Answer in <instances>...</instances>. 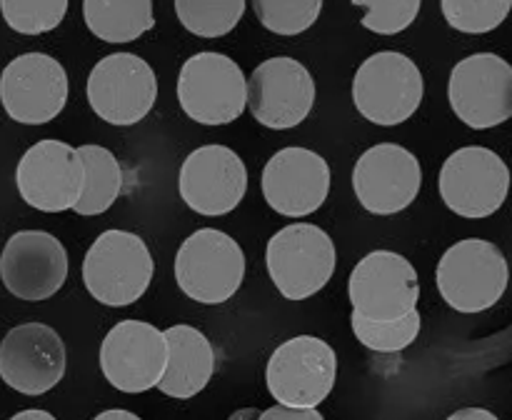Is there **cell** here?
<instances>
[{
    "label": "cell",
    "mask_w": 512,
    "mask_h": 420,
    "mask_svg": "<svg viewBox=\"0 0 512 420\" xmlns=\"http://www.w3.org/2000/svg\"><path fill=\"white\" fill-rule=\"evenodd\" d=\"M175 13L198 38H223L245 13V0H175Z\"/></svg>",
    "instance_id": "24"
},
{
    "label": "cell",
    "mask_w": 512,
    "mask_h": 420,
    "mask_svg": "<svg viewBox=\"0 0 512 420\" xmlns=\"http://www.w3.org/2000/svg\"><path fill=\"white\" fill-rule=\"evenodd\" d=\"M10 420H55L48 410H38V408H30V410H20L15 413Z\"/></svg>",
    "instance_id": "33"
},
{
    "label": "cell",
    "mask_w": 512,
    "mask_h": 420,
    "mask_svg": "<svg viewBox=\"0 0 512 420\" xmlns=\"http://www.w3.org/2000/svg\"><path fill=\"white\" fill-rule=\"evenodd\" d=\"M88 100L95 115L105 123L135 125L153 110L158 100V78L138 55H105L90 70Z\"/></svg>",
    "instance_id": "10"
},
{
    "label": "cell",
    "mask_w": 512,
    "mask_h": 420,
    "mask_svg": "<svg viewBox=\"0 0 512 420\" xmlns=\"http://www.w3.org/2000/svg\"><path fill=\"white\" fill-rule=\"evenodd\" d=\"M353 313L368 320H400L418 310V273L393 250L368 253L350 273Z\"/></svg>",
    "instance_id": "12"
},
{
    "label": "cell",
    "mask_w": 512,
    "mask_h": 420,
    "mask_svg": "<svg viewBox=\"0 0 512 420\" xmlns=\"http://www.w3.org/2000/svg\"><path fill=\"white\" fill-rule=\"evenodd\" d=\"M425 83L418 65L403 53L383 50L365 60L353 78V103L375 125H400L423 103Z\"/></svg>",
    "instance_id": "4"
},
{
    "label": "cell",
    "mask_w": 512,
    "mask_h": 420,
    "mask_svg": "<svg viewBox=\"0 0 512 420\" xmlns=\"http://www.w3.org/2000/svg\"><path fill=\"white\" fill-rule=\"evenodd\" d=\"M353 333L365 348L378 350V353H398L413 345L420 333V313L405 315L400 320H368L363 315H350Z\"/></svg>",
    "instance_id": "25"
},
{
    "label": "cell",
    "mask_w": 512,
    "mask_h": 420,
    "mask_svg": "<svg viewBox=\"0 0 512 420\" xmlns=\"http://www.w3.org/2000/svg\"><path fill=\"white\" fill-rule=\"evenodd\" d=\"M253 8L270 33L298 35L313 28L323 10V0H253Z\"/></svg>",
    "instance_id": "26"
},
{
    "label": "cell",
    "mask_w": 512,
    "mask_h": 420,
    "mask_svg": "<svg viewBox=\"0 0 512 420\" xmlns=\"http://www.w3.org/2000/svg\"><path fill=\"white\" fill-rule=\"evenodd\" d=\"M183 113L200 125H228L248 105V80L235 60L223 53H198L178 75Z\"/></svg>",
    "instance_id": "5"
},
{
    "label": "cell",
    "mask_w": 512,
    "mask_h": 420,
    "mask_svg": "<svg viewBox=\"0 0 512 420\" xmlns=\"http://www.w3.org/2000/svg\"><path fill=\"white\" fill-rule=\"evenodd\" d=\"M180 198L200 215H225L238 208L248 190V170L225 145H203L185 158L178 178Z\"/></svg>",
    "instance_id": "19"
},
{
    "label": "cell",
    "mask_w": 512,
    "mask_h": 420,
    "mask_svg": "<svg viewBox=\"0 0 512 420\" xmlns=\"http://www.w3.org/2000/svg\"><path fill=\"white\" fill-rule=\"evenodd\" d=\"M265 380L280 405L318 408L338 380V355L325 340L298 335L275 348Z\"/></svg>",
    "instance_id": "7"
},
{
    "label": "cell",
    "mask_w": 512,
    "mask_h": 420,
    "mask_svg": "<svg viewBox=\"0 0 512 420\" xmlns=\"http://www.w3.org/2000/svg\"><path fill=\"white\" fill-rule=\"evenodd\" d=\"M0 278L15 298L40 303L63 288L68 278V253L63 243L45 230H20L5 243Z\"/></svg>",
    "instance_id": "18"
},
{
    "label": "cell",
    "mask_w": 512,
    "mask_h": 420,
    "mask_svg": "<svg viewBox=\"0 0 512 420\" xmlns=\"http://www.w3.org/2000/svg\"><path fill=\"white\" fill-rule=\"evenodd\" d=\"M423 0H353V5L365 8L363 28L378 35H398L415 23Z\"/></svg>",
    "instance_id": "29"
},
{
    "label": "cell",
    "mask_w": 512,
    "mask_h": 420,
    "mask_svg": "<svg viewBox=\"0 0 512 420\" xmlns=\"http://www.w3.org/2000/svg\"><path fill=\"white\" fill-rule=\"evenodd\" d=\"M63 338L45 323H23L0 343V378L23 395H43L65 375Z\"/></svg>",
    "instance_id": "17"
},
{
    "label": "cell",
    "mask_w": 512,
    "mask_h": 420,
    "mask_svg": "<svg viewBox=\"0 0 512 420\" xmlns=\"http://www.w3.org/2000/svg\"><path fill=\"white\" fill-rule=\"evenodd\" d=\"M243 278V248L223 230H195L175 255V280L180 290L203 305H220L233 298Z\"/></svg>",
    "instance_id": "3"
},
{
    "label": "cell",
    "mask_w": 512,
    "mask_h": 420,
    "mask_svg": "<svg viewBox=\"0 0 512 420\" xmlns=\"http://www.w3.org/2000/svg\"><path fill=\"white\" fill-rule=\"evenodd\" d=\"M440 198L463 218L498 213L510 190V168L495 150L468 145L445 160L438 178Z\"/></svg>",
    "instance_id": "8"
},
{
    "label": "cell",
    "mask_w": 512,
    "mask_h": 420,
    "mask_svg": "<svg viewBox=\"0 0 512 420\" xmlns=\"http://www.w3.org/2000/svg\"><path fill=\"white\" fill-rule=\"evenodd\" d=\"M268 273L288 300H305L323 290L335 273V245L323 228L293 223L270 238Z\"/></svg>",
    "instance_id": "6"
},
{
    "label": "cell",
    "mask_w": 512,
    "mask_h": 420,
    "mask_svg": "<svg viewBox=\"0 0 512 420\" xmlns=\"http://www.w3.org/2000/svg\"><path fill=\"white\" fill-rule=\"evenodd\" d=\"M163 333L168 340V368L158 385L160 393L175 400L195 398L215 373L213 345L193 325H170Z\"/></svg>",
    "instance_id": "21"
},
{
    "label": "cell",
    "mask_w": 512,
    "mask_h": 420,
    "mask_svg": "<svg viewBox=\"0 0 512 420\" xmlns=\"http://www.w3.org/2000/svg\"><path fill=\"white\" fill-rule=\"evenodd\" d=\"M83 18L105 43H133L155 25L153 0H83Z\"/></svg>",
    "instance_id": "22"
},
{
    "label": "cell",
    "mask_w": 512,
    "mask_h": 420,
    "mask_svg": "<svg viewBox=\"0 0 512 420\" xmlns=\"http://www.w3.org/2000/svg\"><path fill=\"white\" fill-rule=\"evenodd\" d=\"M78 153L85 165V188L73 210L78 215L105 213L123 190V168L103 145H80Z\"/></svg>",
    "instance_id": "23"
},
{
    "label": "cell",
    "mask_w": 512,
    "mask_h": 420,
    "mask_svg": "<svg viewBox=\"0 0 512 420\" xmlns=\"http://www.w3.org/2000/svg\"><path fill=\"white\" fill-rule=\"evenodd\" d=\"M260 420H325L318 413V408H288V405H273V408L263 410Z\"/></svg>",
    "instance_id": "30"
},
{
    "label": "cell",
    "mask_w": 512,
    "mask_h": 420,
    "mask_svg": "<svg viewBox=\"0 0 512 420\" xmlns=\"http://www.w3.org/2000/svg\"><path fill=\"white\" fill-rule=\"evenodd\" d=\"M448 420H500V418L485 408H463L458 410V413L450 415Z\"/></svg>",
    "instance_id": "31"
},
{
    "label": "cell",
    "mask_w": 512,
    "mask_h": 420,
    "mask_svg": "<svg viewBox=\"0 0 512 420\" xmlns=\"http://www.w3.org/2000/svg\"><path fill=\"white\" fill-rule=\"evenodd\" d=\"M315 103V80L293 58H270L248 80V105L260 125L288 130L303 123Z\"/></svg>",
    "instance_id": "16"
},
{
    "label": "cell",
    "mask_w": 512,
    "mask_h": 420,
    "mask_svg": "<svg viewBox=\"0 0 512 420\" xmlns=\"http://www.w3.org/2000/svg\"><path fill=\"white\" fill-rule=\"evenodd\" d=\"M18 193L43 213L73 210L85 188V165L78 148L63 140H38L25 150L15 170Z\"/></svg>",
    "instance_id": "9"
},
{
    "label": "cell",
    "mask_w": 512,
    "mask_h": 420,
    "mask_svg": "<svg viewBox=\"0 0 512 420\" xmlns=\"http://www.w3.org/2000/svg\"><path fill=\"white\" fill-rule=\"evenodd\" d=\"M168 340L163 330L143 320H120L100 345V370L120 393H145L163 380Z\"/></svg>",
    "instance_id": "13"
},
{
    "label": "cell",
    "mask_w": 512,
    "mask_h": 420,
    "mask_svg": "<svg viewBox=\"0 0 512 420\" xmlns=\"http://www.w3.org/2000/svg\"><path fill=\"white\" fill-rule=\"evenodd\" d=\"M0 103L18 123H50L68 103V73L45 53L18 55L0 75Z\"/></svg>",
    "instance_id": "14"
},
{
    "label": "cell",
    "mask_w": 512,
    "mask_h": 420,
    "mask_svg": "<svg viewBox=\"0 0 512 420\" xmlns=\"http://www.w3.org/2000/svg\"><path fill=\"white\" fill-rule=\"evenodd\" d=\"M93 420H140V418L135 413H130V410L115 408V410H103V413L95 415Z\"/></svg>",
    "instance_id": "32"
},
{
    "label": "cell",
    "mask_w": 512,
    "mask_h": 420,
    "mask_svg": "<svg viewBox=\"0 0 512 420\" xmlns=\"http://www.w3.org/2000/svg\"><path fill=\"white\" fill-rule=\"evenodd\" d=\"M435 283L450 308L458 313H483L508 290L510 265L495 243L465 238L445 250Z\"/></svg>",
    "instance_id": "1"
},
{
    "label": "cell",
    "mask_w": 512,
    "mask_h": 420,
    "mask_svg": "<svg viewBox=\"0 0 512 420\" xmlns=\"http://www.w3.org/2000/svg\"><path fill=\"white\" fill-rule=\"evenodd\" d=\"M443 15L455 30L483 35L503 25L512 10V0H440Z\"/></svg>",
    "instance_id": "27"
},
{
    "label": "cell",
    "mask_w": 512,
    "mask_h": 420,
    "mask_svg": "<svg viewBox=\"0 0 512 420\" xmlns=\"http://www.w3.org/2000/svg\"><path fill=\"white\" fill-rule=\"evenodd\" d=\"M153 270L145 240L128 230L100 233L83 260L85 288L98 303L110 308H123L143 298Z\"/></svg>",
    "instance_id": "2"
},
{
    "label": "cell",
    "mask_w": 512,
    "mask_h": 420,
    "mask_svg": "<svg viewBox=\"0 0 512 420\" xmlns=\"http://www.w3.org/2000/svg\"><path fill=\"white\" fill-rule=\"evenodd\" d=\"M330 193V168L308 148H283L263 170V195L275 213L303 218L315 213Z\"/></svg>",
    "instance_id": "20"
},
{
    "label": "cell",
    "mask_w": 512,
    "mask_h": 420,
    "mask_svg": "<svg viewBox=\"0 0 512 420\" xmlns=\"http://www.w3.org/2000/svg\"><path fill=\"white\" fill-rule=\"evenodd\" d=\"M228 420H260V413L255 408H240Z\"/></svg>",
    "instance_id": "34"
},
{
    "label": "cell",
    "mask_w": 512,
    "mask_h": 420,
    "mask_svg": "<svg viewBox=\"0 0 512 420\" xmlns=\"http://www.w3.org/2000/svg\"><path fill=\"white\" fill-rule=\"evenodd\" d=\"M448 98L458 120L488 130L512 118V65L495 53L460 60L450 73Z\"/></svg>",
    "instance_id": "11"
},
{
    "label": "cell",
    "mask_w": 512,
    "mask_h": 420,
    "mask_svg": "<svg viewBox=\"0 0 512 420\" xmlns=\"http://www.w3.org/2000/svg\"><path fill=\"white\" fill-rule=\"evenodd\" d=\"M423 185V170L408 148L380 143L365 150L353 170L360 205L375 215H395L413 205Z\"/></svg>",
    "instance_id": "15"
},
{
    "label": "cell",
    "mask_w": 512,
    "mask_h": 420,
    "mask_svg": "<svg viewBox=\"0 0 512 420\" xmlns=\"http://www.w3.org/2000/svg\"><path fill=\"white\" fill-rule=\"evenodd\" d=\"M5 23L23 35L55 30L68 13V0H0Z\"/></svg>",
    "instance_id": "28"
}]
</instances>
